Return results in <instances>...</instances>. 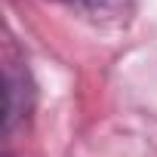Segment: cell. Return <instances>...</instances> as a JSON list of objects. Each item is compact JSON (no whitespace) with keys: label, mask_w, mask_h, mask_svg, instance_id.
<instances>
[{"label":"cell","mask_w":157,"mask_h":157,"mask_svg":"<svg viewBox=\"0 0 157 157\" xmlns=\"http://www.w3.org/2000/svg\"><path fill=\"white\" fill-rule=\"evenodd\" d=\"M3 77H6V132H13L34 105V83L25 62L19 59H6Z\"/></svg>","instance_id":"1"},{"label":"cell","mask_w":157,"mask_h":157,"mask_svg":"<svg viewBox=\"0 0 157 157\" xmlns=\"http://www.w3.org/2000/svg\"><path fill=\"white\" fill-rule=\"evenodd\" d=\"M62 3H71V6H80V10H111L114 3H120V0H62Z\"/></svg>","instance_id":"2"}]
</instances>
